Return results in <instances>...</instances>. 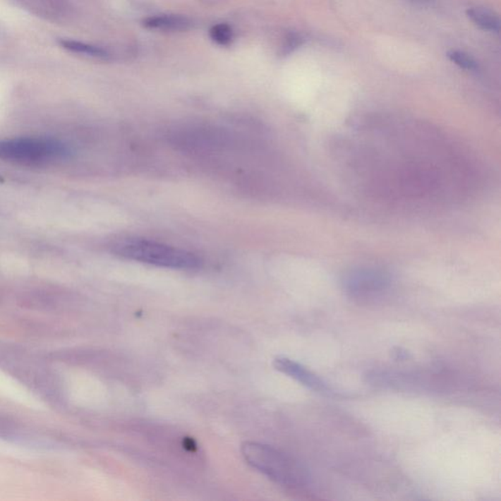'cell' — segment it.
Here are the masks:
<instances>
[{"instance_id": "cell-1", "label": "cell", "mask_w": 501, "mask_h": 501, "mask_svg": "<svg viewBox=\"0 0 501 501\" xmlns=\"http://www.w3.org/2000/svg\"><path fill=\"white\" fill-rule=\"evenodd\" d=\"M241 452L245 460L277 484L291 488L306 487L310 481L308 470L294 458L270 445L246 442Z\"/></svg>"}, {"instance_id": "cell-2", "label": "cell", "mask_w": 501, "mask_h": 501, "mask_svg": "<svg viewBox=\"0 0 501 501\" xmlns=\"http://www.w3.org/2000/svg\"><path fill=\"white\" fill-rule=\"evenodd\" d=\"M112 250L123 259L174 270H195L202 264L193 253L150 240H121L113 245Z\"/></svg>"}, {"instance_id": "cell-3", "label": "cell", "mask_w": 501, "mask_h": 501, "mask_svg": "<svg viewBox=\"0 0 501 501\" xmlns=\"http://www.w3.org/2000/svg\"><path fill=\"white\" fill-rule=\"evenodd\" d=\"M70 146L52 138H17L0 141V160L23 164H45L65 160Z\"/></svg>"}, {"instance_id": "cell-4", "label": "cell", "mask_w": 501, "mask_h": 501, "mask_svg": "<svg viewBox=\"0 0 501 501\" xmlns=\"http://www.w3.org/2000/svg\"><path fill=\"white\" fill-rule=\"evenodd\" d=\"M391 281L386 273L374 268L353 270L344 280L348 295L358 301L374 300L389 289Z\"/></svg>"}, {"instance_id": "cell-5", "label": "cell", "mask_w": 501, "mask_h": 501, "mask_svg": "<svg viewBox=\"0 0 501 501\" xmlns=\"http://www.w3.org/2000/svg\"><path fill=\"white\" fill-rule=\"evenodd\" d=\"M273 366L281 373L291 377L308 389L316 392H322V393L329 391L327 385L320 377L308 370L307 368L297 361L285 358V356H277L273 361Z\"/></svg>"}, {"instance_id": "cell-6", "label": "cell", "mask_w": 501, "mask_h": 501, "mask_svg": "<svg viewBox=\"0 0 501 501\" xmlns=\"http://www.w3.org/2000/svg\"><path fill=\"white\" fill-rule=\"evenodd\" d=\"M143 24L146 29L171 30V32H181L191 27V20L181 15L152 16L144 20Z\"/></svg>"}, {"instance_id": "cell-7", "label": "cell", "mask_w": 501, "mask_h": 501, "mask_svg": "<svg viewBox=\"0 0 501 501\" xmlns=\"http://www.w3.org/2000/svg\"><path fill=\"white\" fill-rule=\"evenodd\" d=\"M467 16L476 26L488 32H500V20L492 10L483 7H472L467 10Z\"/></svg>"}, {"instance_id": "cell-8", "label": "cell", "mask_w": 501, "mask_h": 501, "mask_svg": "<svg viewBox=\"0 0 501 501\" xmlns=\"http://www.w3.org/2000/svg\"><path fill=\"white\" fill-rule=\"evenodd\" d=\"M59 44L61 47L64 48L67 52L76 53V54L98 58V59H105V58L109 56L107 50L104 49V48L85 44V42H78V40H60Z\"/></svg>"}, {"instance_id": "cell-9", "label": "cell", "mask_w": 501, "mask_h": 501, "mask_svg": "<svg viewBox=\"0 0 501 501\" xmlns=\"http://www.w3.org/2000/svg\"><path fill=\"white\" fill-rule=\"evenodd\" d=\"M210 37L216 44L227 47L234 42V30L227 24L215 25L210 30Z\"/></svg>"}, {"instance_id": "cell-10", "label": "cell", "mask_w": 501, "mask_h": 501, "mask_svg": "<svg viewBox=\"0 0 501 501\" xmlns=\"http://www.w3.org/2000/svg\"><path fill=\"white\" fill-rule=\"evenodd\" d=\"M447 57L461 69L477 71L479 68V65L474 58L470 56L467 53L459 52V50H450L447 52Z\"/></svg>"}, {"instance_id": "cell-11", "label": "cell", "mask_w": 501, "mask_h": 501, "mask_svg": "<svg viewBox=\"0 0 501 501\" xmlns=\"http://www.w3.org/2000/svg\"><path fill=\"white\" fill-rule=\"evenodd\" d=\"M303 37L298 34H291L289 37L286 40V44L283 49H284L285 54L292 52L293 50L296 49L298 47H300L303 44Z\"/></svg>"}, {"instance_id": "cell-12", "label": "cell", "mask_w": 501, "mask_h": 501, "mask_svg": "<svg viewBox=\"0 0 501 501\" xmlns=\"http://www.w3.org/2000/svg\"><path fill=\"white\" fill-rule=\"evenodd\" d=\"M411 1L415 2V4H427V2L431 1V0H411Z\"/></svg>"}]
</instances>
